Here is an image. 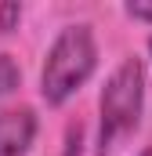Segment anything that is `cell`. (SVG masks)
<instances>
[{
  "label": "cell",
  "instance_id": "obj_4",
  "mask_svg": "<svg viewBox=\"0 0 152 156\" xmlns=\"http://www.w3.org/2000/svg\"><path fill=\"white\" fill-rule=\"evenodd\" d=\"M18 80H22V73H18V62H15L11 55H0V94L15 91V87H18Z\"/></svg>",
  "mask_w": 152,
  "mask_h": 156
},
{
  "label": "cell",
  "instance_id": "obj_5",
  "mask_svg": "<svg viewBox=\"0 0 152 156\" xmlns=\"http://www.w3.org/2000/svg\"><path fill=\"white\" fill-rule=\"evenodd\" d=\"M18 15H22L18 4H0V33L11 29V22H18Z\"/></svg>",
  "mask_w": 152,
  "mask_h": 156
},
{
  "label": "cell",
  "instance_id": "obj_1",
  "mask_svg": "<svg viewBox=\"0 0 152 156\" xmlns=\"http://www.w3.org/2000/svg\"><path fill=\"white\" fill-rule=\"evenodd\" d=\"M94 66H98L94 29L87 22L65 26L54 37V44L47 47V62L40 73V91H43L47 105H62L65 98H73L87 83V76L94 73Z\"/></svg>",
  "mask_w": 152,
  "mask_h": 156
},
{
  "label": "cell",
  "instance_id": "obj_2",
  "mask_svg": "<svg viewBox=\"0 0 152 156\" xmlns=\"http://www.w3.org/2000/svg\"><path fill=\"white\" fill-rule=\"evenodd\" d=\"M141 105H145V66L141 58H123L112 69V76L102 91V102H98V113H102L98 156H109L138 127Z\"/></svg>",
  "mask_w": 152,
  "mask_h": 156
},
{
  "label": "cell",
  "instance_id": "obj_7",
  "mask_svg": "<svg viewBox=\"0 0 152 156\" xmlns=\"http://www.w3.org/2000/svg\"><path fill=\"white\" fill-rule=\"evenodd\" d=\"M138 156H152V149H145V153H138Z\"/></svg>",
  "mask_w": 152,
  "mask_h": 156
},
{
  "label": "cell",
  "instance_id": "obj_3",
  "mask_svg": "<svg viewBox=\"0 0 152 156\" xmlns=\"http://www.w3.org/2000/svg\"><path fill=\"white\" fill-rule=\"evenodd\" d=\"M36 138V113L29 105L0 109V156H26Z\"/></svg>",
  "mask_w": 152,
  "mask_h": 156
},
{
  "label": "cell",
  "instance_id": "obj_6",
  "mask_svg": "<svg viewBox=\"0 0 152 156\" xmlns=\"http://www.w3.org/2000/svg\"><path fill=\"white\" fill-rule=\"evenodd\" d=\"M127 15H130V18H141V22H152V4L130 0V4H127Z\"/></svg>",
  "mask_w": 152,
  "mask_h": 156
},
{
  "label": "cell",
  "instance_id": "obj_8",
  "mask_svg": "<svg viewBox=\"0 0 152 156\" xmlns=\"http://www.w3.org/2000/svg\"><path fill=\"white\" fill-rule=\"evenodd\" d=\"M149 51H152V37H149Z\"/></svg>",
  "mask_w": 152,
  "mask_h": 156
}]
</instances>
